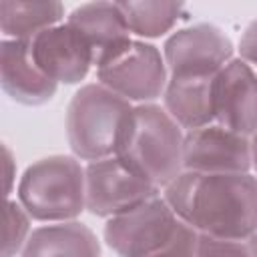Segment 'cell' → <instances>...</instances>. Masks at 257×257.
<instances>
[{
  "mask_svg": "<svg viewBox=\"0 0 257 257\" xmlns=\"http://www.w3.org/2000/svg\"><path fill=\"white\" fill-rule=\"evenodd\" d=\"M80 32L92 54V66L100 68L118 58L131 44V30L118 2H88L76 6L66 20Z\"/></svg>",
  "mask_w": 257,
  "mask_h": 257,
  "instance_id": "8fae6325",
  "label": "cell"
},
{
  "mask_svg": "<svg viewBox=\"0 0 257 257\" xmlns=\"http://www.w3.org/2000/svg\"><path fill=\"white\" fill-rule=\"evenodd\" d=\"M215 124L243 137L257 133V72L231 58L215 78Z\"/></svg>",
  "mask_w": 257,
  "mask_h": 257,
  "instance_id": "30bf717a",
  "label": "cell"
},
{
  "mask_svg": "<svg viewBox=\"0 0 257 257\" xmlns=\"http://www.w3.org/2000/svg\"><path fill=\"white\" fill-rule=\"evenodd\" d=\"M20 257H100V243L84 223L64 221L34 229Z\"/></svg>",
  "mask_w": 257,
  "mask_h": 257,
  "instance_id": "9a60e30c",
  "label": "cell"
},
{
  "mask_svg": "<svg viewBox=\"0 0 257 257\" xmlns=\"http://www.w3.org/2000/svg\"><path fill=\"white\" fill-rule=\"evenodd\" d=\"M215 76H169L163 92L165 110L187 131L215 122Z\"/></svg>",
  "mask_w": 257,
  "mask_h": 257,
  "instance_id": "5bb4252c",
  "label": "cell"
},
{
  "mask_svg": "<svg viewBox=\"0 0 257 257\" xmlns=\"http://www.w3.org/2000/svg\"><path fill=\"white\" fill-rule=\"evenodd\" d=\"M18 203L36 221L76 219L86 209L84 167L68 155H52L32 163L20 177Z\"/></svg>",
  "mask_w": 257,
  "mask_h": 257,
  "instance_id": "3957f363",
  "label": "cell"
},
{
  "mask_svg": "<svg viewBox=\"0 0 257 257\" xmlns=\"http://www.w3.org/2000/svg\"><path fill=\"white\" fill-rule=\"evenodd\" d=\"M86 175V211L96 217L122 215L161 193L159 187L128 169L116 155L88 163Z\"/></svg>",
  "mask_w": 257,
  "mask_h": 257,
  "instance_id": "52a82bcc",
  "label": "cell"
},
{
  "mask_svg": "<svg viewBox=\"0 0 257 257\" xmlns=\"http://www.w3.org/2000/svg\"><path fill=\"white\" fill-rule=\"evenodd\" d=\"M4 165H6V195L10 193V183H12V157H10V151L4 147Z\"/></svg>",
  "mask_w": 257,
  "mask_h": 257,
  "instance_id": "7402d4cb",
  "label": "cell"
},
{
  "mask_svg": "<svg viewBox=\"0 0 257 257\" xmlns=\"http://www.w3.org/2000/svg\"><path fill=\"white\" fill-rule=\"evenodd\" d=\"M131 34L141 38H159L167 34L185 16L181 2H118Z\"/></svg>",
  "mask_w": 257,
  "mask_h": 257,
  "instance_id": "e0dca14e",
  "label": "cell"
},
{
  "mask_svg": "<svg viewBox=\"0 0 257 257\" xmlns=\"http://www.w3.org/2000/svg\"><path fill=\"white\" fill-rule=\"evenodd\" d=\"M183 221L173 213L163 195L110 217L104 225V241L118 257H147L165 247Z\"/></svg>",
  "mask_w": 257,
  "mask_h": 257,
  "instance_id": "5b68a950",
  "label": "cell"
},
{
  "mask_svg": "<svg viewBox=\"0 0 257 257\" xmlns=\"http://www.w3.org/2000/svg\"><path fill=\"white\" fill-rule=\"evenodd\" d=\"M197 257H257V233L245 239H217L199 235Z\"/></svg>",
  "mask_w": 257,
  "mask_h": 257,
  "instance_id": "d6986e66",
  "label": "cell"
},
{
  "mask_svg": "<svg viewBox=\"0 0 257 257\" xmlns=\"http://www.w3.org/2000/svg\"><path fill=\"white\" fill-rule=\"evenodd\" d=\"M163 58L169 76H215L233 58V42L219 26L201 22L173 32Z\"/></svg>",
  "mask_w": 257,
  "mask_h": 257,
  "instance_id": "ba28073f",
  "label": "cell"
},
{
  "mask_svg": "<svg viewBox=\"0 0 257 257\" xmlns=\"http://www.w3.org/2000/svg\"><path fill=\"white\" fill-rule=\"evenodd\" d=\"M251 165V139L219 124L187 131L183 141V171L205 175H243Z\"/></svg>",
  "mask_w": 257,
  "mask_h": 257,
  "instance_id": "9c48e42d",
  "label": "cell"
},
{
  "mask_svg": "<svg viewBox=\"0 0 257 257\" xmlns=\"http://www.w3.org/2000/svg\"><path fill=\"white\" fill-rule=\"evenodd\" d=\"M96 78L124 100L149 104L163 96L169 82V70L157 46L133 40L118 58L96 68Z\"/></svg>",
  "mask_w": 257,
  "mask_h": 257,
  "instance_id": "8992f818",
  "label": "cell"
},
{
  "mask_svg": "<svg viewBox=\"0 0 257 257\" xmlns=\"http://www.w3.org/2000/svg\"><path fill=\"white\" fill-rule=\"evenodd\" d=\"M183 128L155 102L131 108L116 145V157L159 189L183 173Z\"/></svg>",
  "mask_w": 257,
  "mask_h": 257,
  "instance_id": "7a4b0ae2",
  "label": "cell"
},
{
  "mask_svg": "<svg viewBox=\"0 0 257 257\" xmlns=\"http://www.w3.org/2000/svg\"><path fill=\"white\" fill-rule=\"evenodd\" d=\"M30 48L40 70L58 84H76L84 80L92 66L88 44L68 22L36 34L30 40Z\"/></svg>",
  "mask_w": 257,
  "mask_h": 257,
  "instance_id": "7c38bea8",
  "label": "cell"
},
{
  "mask_svg": "<svg viewBox=\"0 0 257 257\" xmlns=\"http://www.w3.org/2000/svg\"><path fill=\"white\" fill-rule=\"evenodd\" d=\"M239 54L247 64L257 66V18L247 24L239 38Z\"/></svg>",
  "mask_w": 257,
  "mask_h": 257,
  "instance_id": "44dd1931",
  "label": "cell"
},
{
  "mask_svg": "<svg viewBox=\"0 0 257 257\" xmlns=\"http://www.w3.org/2000/svg\"><path fill=\"white\" fill-rule=\"evenodd\" d=\"M30 233V215L26 213V209L16 201H6L2 257H14L16 253H20Z\"/></svg>",
  "mask_w": 257,
  "mask_h": 257,
  "instance_id": "ac0fdd59",
  "label": "cell"
},
{
  "mask_svg": "<svg viewBox=\"0 0 257 257\" xmlns=\"http://www.w3.org/2000/svg\"><path fill=\"white\" fill-rule=\"evenodd\" d=\"M197 241H199V233L183 223L177 235L165 247H161L159 251L147 257H197Z\"/></svg>",
  "mask_w": 257,
  "mask_h": 257,
  "instance_id": "ffe728a7",
  "label": "cell"
},
{
  "mask_svg": "<svg viewBox=\"0 0 257 257\" xmlns=\"http://www.w3.org/2000/svg\"><path fill=\"white\" fill-rule=\"evenodd\" d=\"M251 165L257 173V133L251 137Z\"/></svg>",
  "mask_w": 257,
  "mask_h": 257,
  "instance_id": "603a6c76",
  "label": "cell"
},
{
  "mask_svg": "<svg viewBox=\"0 0 257 257\" xmlns=\"http://www.w3.org/2000/svg\"><path fill=\"white\" fill-rule=\"evenodd\" d=\"M131 108L128 100L100 82L80 86L66 108V137L74 157L88 163L114 157Z\"/></svg>",
  "mask_w": 257,
  "mask_h": 257,
  "instance_id": "277c9868",
  "label": "cell"
},
{
  "mask_svg": "<svg viewBox=\"0 0 257 257\" xmlns=\"http://www.w3.org/2000/svg\"><path fill=\"white\" fill-rule=\"evenodd\" d=\"M0 82L12 100L26 106L48 102L58 88V82L46 76L36 64L30 40L12 38L0 42Z\"/></svg>",
  "mask_w": 257,
  "mask_h": 257,
  "instance_id": "4fadbf2b",
  "label": "cell"
},
{
  "mask_svg": "<svg viewBox=\"0 0 257 257\" xmlns=\"http://www.w3.org/2000/svg\"><path fill=\"white\" fill-rule=\"evenodd\" d=\"M173 213L199 235L245 239L257 233V177L183 171L163 189Z\"/></svg>",
  "mask_w": 257,
  "mask_h": 257,
  "instance_id": "6da1fadb",
  "label": "cell"
},
{
  "mask_svg": "<svg viewBox=\"0 0 257 257\" xmlns=\"http://www.w3.org/2000/svg\"><path fill=\"white\" fill-rule=\"evenodd\" d=\"M64 16V6L60 2H20L2 0L0 2V26L4 38L12 40H32L36 34L52 28Z\"/></svg>",
  "mask_w": 257,
  "mask_h": 257,
  "instance_id": "2e32d148",
  "label": "cell"
}]
</instances>
